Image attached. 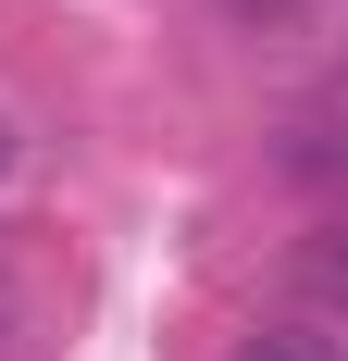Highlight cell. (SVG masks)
<instances>
[{
  "label": "cell",
  "instance_id": "3",
  "mask_svg": "<svg viewBox=\"0 0 348 361\" xmlns=\"http://www.w3.org/2000/svg\"><path fill=\"white\" fill-rule=\"evenodd\" d=\"M237 361H348V349H336L323 324H261V336H249Z\"/></svg>",
  "mask_w": 348,
  "mask_h": 361
},
{
  "label": "cell",
  "instance_id": "6",
  "mask_svg": "<svg viewBox=\"0 0 348 361\" xmlns=\"http://www.w3.org/2000/svg\"><path fill=\"white\" fill-rule=\"evenodd\" d=\"M0 312H13V287H0Z\"/></svg>",
  "mask_w": 348,
  "mask_h": 361
},
{
  "label": "cell",
  "instance_id": "2",
  "mask_svg": "<svg viewBox=\"0 0 348 361\" xmlns=\"http://www.w3.org/2000/svg\"><path fill=\"white\" fill-rule=\"evenodd\" d=\"M299 299L311 312H348V224H323L311 250H299Z\"/></svg>",
  "mask_w": 348,
  "mask_h": 361
},
{
  "label": "cell",
  "instance_id": "4",
  "mask_svg": "<svg viewBox=\"0 0 348 361\" xmlns=\"http://www.w3.org/2000/svg\"><path fill=\"white\" fill-rule=\"evenodd\" d=\"M211 13H224V25H237V37H286V25H299V13H311V0H211Z\"/></svg>",
  "mask_w": 348,
  "mask_h": 361
},
{
  "label": "cell",
  "instance_id": "1",
  "mask_svg": "<svg viewBox=\"0 0 348 361\" xmlns=\"http://www.w3.org/2000/svg\"><path fill=\"white\" fill-rule=\"evenodd\" d=\"M286 175L299 187H348V112H311V125L286 137Z\"/></svg>",
  "mask_w": 348,
  "mask_h": 361
},
{
  "label": "cell",
  "instance_id": "5",
  "mask_svg": "<svg viewBox=\"0 0 348 361\" xmlns=\"http://www.w3.org/2000/svg\"><path fill=\"white\" fill-rule=\"evenodd\" d=\"M13 162H25V125H13V112H0V175H13Z\"/></svg>",
  "mask_w": 348,
  "mask_h": 361
}]
</instances>
